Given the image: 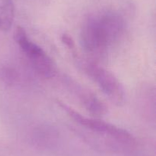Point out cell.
I'll use <instances>...</instances> for the list:
<instances>
[{"label": "cell", "instance_id": "277c9868", "mask_svg": "<svg viewBox=\"0 0 156 156\" xmlns=\"http://www.w3.org/2000/svg\"><path fill=\"white\" fill-rule=\"evenodd\" d=\"M85 73L95 83L104 94L117 106L124 103L126 94L123 85L117 76L104 67L92 61L82 64Z\"/></svg>", "mask_w": 156, "mask_h": 156}, {"label": "cell", "instance_id": "52a82bcc", "mask_svg": "<svg viewBox=\"0 0 156 156\" xmlns=\"http://www.w3.org/2000/svg\"><path fill=\"white\" fill-rule=\"evenodd\" d=\"M20 73L15 67L3 66L0 68V80L8 85H15L20 81Z\"/></svg>", "mask_w": 156, "mask_h": 156}, {"label": "cell", "instance_id": "8992f818", "mask_svg": "<svg viewBox=\"0 0 156 156\" xmlns=\"http://www.w3.org/2000/svg\"><path fill=\"white\" fill-rule=\"evenodd\" d=\"M15 10L13 0H0V31L8 32L12 28Z\"/></svg>", "mask_w": 156, "mask_h": 156}, {"label": "cell", "instance_id": "6da1fadb", "mask_svg": "<svg viewBox=\"0 0 156 156\" xmlns=\"http://www.w3.org/2000/svg\"><path fill=\"white\" fill-rule=\"evenodd\" d=\"M125 26L124 18L117 11L104 10L92 14L81 28V47L91 58L103 59L123 35Z\"/></svg>", "mask_w": 156, "mask_h": 156}, {"label": "cell", "instance_id": "3957f363", "mask_svg": "<svg viewBox=\"0 0 156 156\" xmlns=\"http://www.w3.org/2000/svg\"><path fill=\"white\" fill-rule=\"evenodd\" d=\"M14 38L21 53L38 74L45 78H52L56 74V66L53 59L41 46L30 39L24 28L18 26Z\"/></svg>", "mask_w": 156, "mask_h": 156}, {"label": "cell", "instance_id": "5b68a950", "mask_svg": "<svg viewBox=\"0 0 156 156\" xmlns=\"http://www.w3.org/2000/svg\"><path fill=\"white\" fill-rule=\"evenodd\" d=\"M66 84L88 113L96 118L107 114L108 107L94 92L70 78L66 79Z\"/></svg>", "mask_w": 156, "mask_h": 156}, {"label": "cell", "instance_id": "7a4b0ae2", "mask_svg": "<svg viewBox=\"0 0 156 156\" xmlns=\"http://www.w3.org/2000/svg\"><path fill=\"white\" fill-rule=\"evenodd\" d=\"M59 106L69 116L91 135L93 143L111 150H120L131 146L136 142L135 138L124 128L117 126L96 117H88L62 102Z\"/></svg>", "mask_w": 156, "mask_h": 156}]
</instances>
